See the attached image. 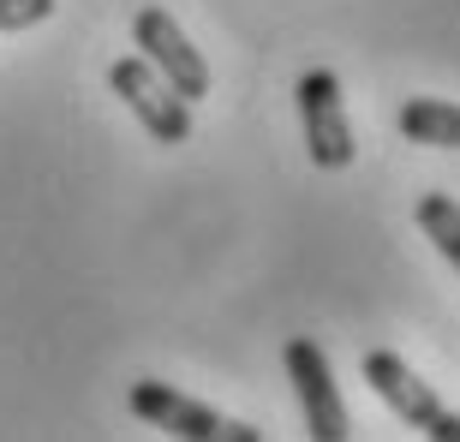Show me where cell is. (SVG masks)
<instances>
[{
    "label": "cell",
    "instance_id": "cell-1",
    "mask_svg": "<svg viewBox=\"0 0 460 442\" xmlns=\"http://www.w3.org/2000/svg\"><path fill=\"white\" fill-rule=\"evenodd\" d=\"M293 102H299V126H305L311 168H323V173H341V168H353L358 137H353V119H347L341 78H335L329 66H311L305 78L293 84Z\"/></svg>",
    "mask_w": 460,
    "mask_h": 442
},
{
    "label": "cell",
    "instance_id": "cell-2",
    "mask_svg": "<svg viewBox=\"0 0 460 442\" xmlns=\"http://www.w3.org/2000/svg\"><path fill=\"white\" fill-rule=\"evenodd\" d=\"M365 383L383 394V407H389L407 430H425V437H443V442L460 437V419L443 407V394L430 389V383L412 371L401 353H389V347L365 353Z\"/></svg>",
    "mask_w": 460,
    "mask_h": 442
},
{
    "label": "cell",
    "instance_id": "cell-3",
    "mask_svg": "<svg viewBox=\"0 0 460 442\" xmlns=\"http://www.w3.org/2000/svg\"><path fill=\"white\" fill-rule=\"evenodd\" d=\"M281 365H288V383L299 394V412H305V430L317 442H347L353 437V419H347V401L335 389V371H329V353L311 335H293L281 347Z\"/></svg>",
    "mask_w": 460,
    "mask_h": 442
},
{
    "label": "cell",
    "instance_id": "cell-4",
    "mask_svg": "<svg viewBox=\"0 0 460 442\" xmlns=\"http://www.w3.org/2000/svg\"><path fill=\"white\" fill-rule=\"evenodd\" d=\"M108 90H114L119 102L137 114V126L155 137V144H186L191 137V102H180L168 84H162V72L144 60V54H119L114 66H108Z\"/></svg>",
    "mask_w": 460,
    "mask_h": 442
},
{
    "label": "cell",
    "instance_id": "cell-5",
    "mask_svg": "<svg viewBox=\"0 0 460 442\" xmlns=\"http://www.w3.org/2000/svg\"><path fill=\"white\" fill-rule=\"evenodd\" d=\"M132 412L144 419V425L168 430V437H186V442H257L263 430L252 425H234V419H222V412L209 407V401H191V394L168 389V383H132Z\"/></svg>",
    "mask_w": 460,
    "mask_h": 442
},
{
    "label": "cell",
    "instance_id": "cell-6",
    "mask_svg": "<svg viewBox=\"0 0 460 442\" xmlns=\"http://www.w3.org/2000/svg\"><path fill=\"white\" fill-rule=\"evenodd\" d=\"M132 49L144 54L155 72H162V84H168L180 102H198V96H209V66H204V54L191 49V36L173 24L168 6H144V13L132 18Z\"/></svg>",
    "mask_w": 460,
    "mask_h": 442
},
{
    "label": "cell",
    "instance_id": "cell-7",
    "mask_svg": "<svg viewBox=\"0 0 460 442\" xmlns=\"http://www.w3.org/2000/svg\"><path fill=\"white\" fill-rule=\"evenodd\" d=\"M394 126H401L407 144H430V150H455L460 144V108L443 102V96H412Z\"/></svg>",
    "mask_w": 460,
    "mask_h": 442
},
{
    "label": "cell",
    "instance_id": "cell-8",
    "mask_svg": "<svg viewBox=\"0 0 460 442\" xmlns=\"http://www.w3.org/2000/svg\"><path fill=\"white\" fill-rule=\"evenodd\" d=\"M419 227H425V239L448 263H460V209H455L448 191H425V198H419Z\"/></svg>",
    "mask_w": 460,
    "mask_h": 442
},
{
    "label": "cell",
    "instance_id": "cell-9",
    "mask_svg": "<svg viewBox=\"0 0 460 442\" xmlns=\"http://www.w3.org/2000/svg\"><path fill=\"white\" fill-rule=\"evenodd\" d=\"M42 18H54V0H0V36H24Z\"/></svg>",
    "mask_w": 460,
    "mask_h": 442
}]
</instances>
